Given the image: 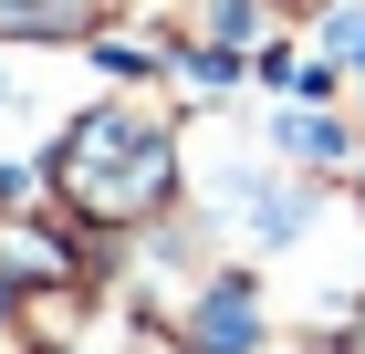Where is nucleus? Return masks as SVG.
Instances as JSON below:
<instances>
[{"label": "nucleus", "mask_w": 365, "mask_h": 354, "mask_svg": "<svg viewBox=\"0 0 365 354\" xmlns=\"http://www.w3.org/2000/svg\"><path fill=\"white\" fill-rule=\"evenodd\" d=\"M198 344L209 354H251V292H240V281L198 302Z\"/></svg>", "instance_id": "1"}, {"label": "nucleus", "mask_w": 365, "mask_h": 354, "mask_svg": "<svg viewBox=\"0 0 365 354\" xmlns=\"http://www.w3.org/2000/svg\"><path fill=\"white\" fill-rule=\"evenodd\" d=\"M84 11H94V0H0V31H73V21H84Z\"/></svg>", "instance_id": "2"}, {"label": "nucleus", "mask_w": 365, "mask_h": 354, "mask_svg": "<svg viewBox=\"0 0 365 354\" xmlns=\"http://www.w3.org/2000/svg\"><path fill=\"white\" fill-rule=\"evenodd\" d=\"M344 354H365V313H355V323H344Z\"/></svg>", "instance_id": "3"}]
</instances>
